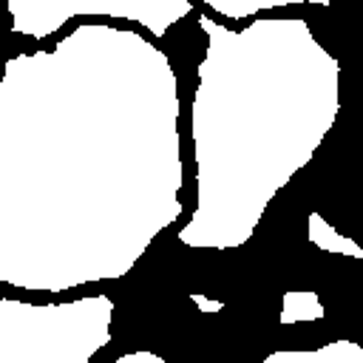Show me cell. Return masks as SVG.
<instances>
[{
    "mask_svg": "<svg viewBox=\"0 0 363 363\" xmlns=\"http://www.w3.org/2000/svg\"><path fill=\"white\" fill-rule=\"evenodd\" d=\"M111 320L108 295L51 303L0 295V363H85L108 343Z\"/></svg>",
    "mask_w": 363,
    "mask_h": 363,
    "instance_id": "obj_1",
    "label": "cell"
},
{
    "mask_svg": "<svg viewBox=\"0 0 363 363\" xmlns=\"http://www.w3.org/2000/svg\"><path fill=\"white\" fill-rule=\"evenodd\" d=\"M6 31L43 43L79 17H108L136 23L156 40L196 14L193 0H3Z\"/></svg>",
    "mask_w": 363,
    "mask_h": 363,
    "instance_id": "obj_2",
    "label": "cell"
},
{
    "mask_svg": "<svg viewBox=\"0 0 363 363\" xmlns=\"http://www.w3.org/2000/svg\"><path fill=\"white\" fill-rule=\"evenodd\" d=\"M216 17L230 20V23H241L250 20L261 11H272V9H284V6H303V3H318V6H329L332 0H201Z\"/></svg>",
    "mask_w": 363,
    "mask_h": 363,
    "instance_id": "obj_3",
    "label": "cell"
},
{
    "mask_svg": "<svg viewBox=\"0 0 363 363\" xmlns=\"http://www.w3.org/2000/svg\"><path fill=\"white\" fill-rule=\"evenodd\" d=\"M306 238H309V244H315V247L323 250V252L349 255V258H363L360 244H354L352 238L340 235V233H337L320 213H315V210L306 216Z\"/></svg>",
    "mask_w": 363,
    "mask_h": 363,
    "instance_id": "obj_4",
    "label": "cell"
},
{
    "mask_svg": "<svg viewBox=\"0 0 363 363\" xmlns=\"http://www.w3.org/2000/svg\"><path fill=\"white\" fill-rule=\"evenodd\" d=\"M320 318H323V303L318 301L315 292L289 289V292L284 295L281 318H278L281 326H289V323H309V320H320Z\"/></svg>",
    "mask_w": 363,
    "mask_h": 363,
    "instance_id": "obj_5",
    "label": "cell"
},
{
    "mask_svg": "<svg viewBox=\"0 0 363 363\" xmlns=\"http://www.w3.org/2000/svg\"><path fill=\"white\" fill-rule=\"evenodd\" d=\"M111 363H167V360L156 352H128V354H119Z\"/></svg>",
    "mask_w": 363,
    "mask_h": 363,
    "instance_id": "obj_6",
    "label": "cell"
},
{
    "mask_svg": "<svg viewBox=\"0 0 363 363\" xmlns=\"http://www.w3.org/2000/svg\"><path fill=\"white\" fill-rule=\"evenodd\" d=\"M190 298H193V303H196L201 312H207V315H216V312L224 309V301H213V298H207V295H190Z\"/></svg>",
    "mask_w": 363,
    "mask_h": 363,
    "instance_id": "obj_7",
    "label": "cell"
}]
</instances>
